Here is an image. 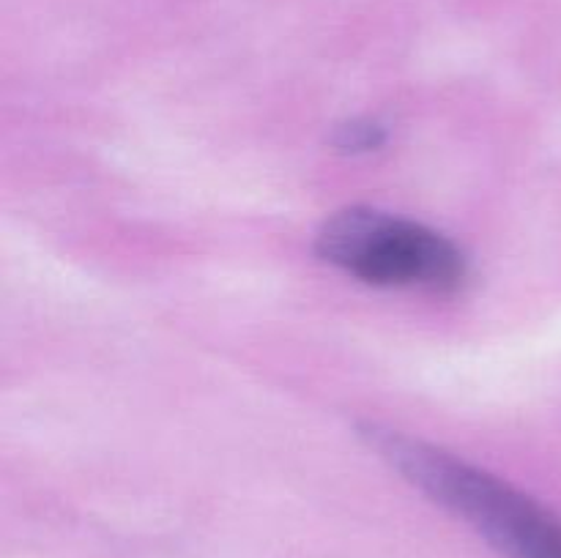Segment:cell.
Instances as JSON below:
<instances>
[{"label":"cell","mask_w":561,"mask_h":558,"mask_svg":"<svg viewBox=\"0 0 561 558\" xmlns=\"http://www.w3.org/2000/svg\"><path fill=\"white\" fill-rule=\"evenodd\" d=\"M362 435L403 479L471 525L502 558H561V520L499 476L387 427L367 425Z\"/></svg>","instance_id":"1"},{"label":"cell","mask_w":561,"mask_h":558,"mask_svg":"<svg viewBox=\"0 0 561 558\" xmlns=\"http://www.w3.org/2000/svg\"><path fill=\"white\" fill-rule=\"evenodd\" d=\"M329 266L378 288H425L449 293L469 274L466 255L436 230L376 208L332 213L316 235Z\"/></svg>","instance_id":"2"},{"label":"cell","mask_w":561,"mask_h":558,"mask_svg":"<svg viewBox=\"0 0 561 558\" xmlns=\"http://www.w3.org/2000/svg\"><path fill=\"white\" fill-rule=\"evenodd\" d=\"M383 140H387V131L376 120H351V124L340 126L334 135V146L348 153L376 151L383 146Z\"/></svg>","instance_id":"3"}]
</instances>
